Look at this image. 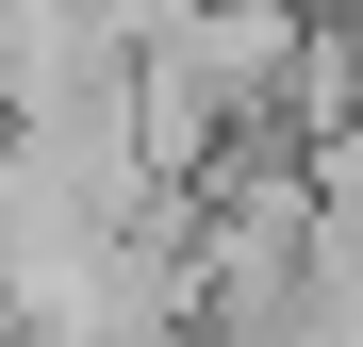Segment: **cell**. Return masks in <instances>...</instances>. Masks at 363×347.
Masks as SVG:
<instances>
[{
  "label": "cell",
  "instance_id": "6da1fadb",
  "mask_svg": "<svg viewBox=\"0 0 363 347\" xmlns=\"http://www.w3.org/2000/svg\"><path fill=\"white\" fill-rule=\"evenodd\" d=\"M0 331H17V182H0Z\"/></svg>",
  "mask_w": 363,
  "mask_h": 347
}]
</instances>
